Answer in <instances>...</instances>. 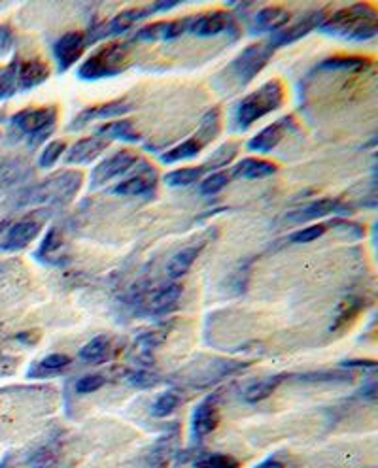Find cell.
I'll return each instance as SVG.
<instances>
[{
    "mask_svg": "<svg viewBox=\"0 0 378 468\" xmlns=\"http://www.w3.org/2000/svg\"><path fill=\"white\" fill-rule=\"evenodd\" d=\"M65 150H67V144H65V142H59V140L49 142V144L44 147V152L40 153V161H38V163H40L42 168H51V166L55 165L57 161L62 157Z\"/></svg>",
    "mask_w": 378,
    "mask_h": 468,
    "instance_id": "38",
    "label": "cell"
},
{
    "mask_svg": "<svg viewBox=\"0 0 378 468\" xmlns=\"http://www.w3.org/2000/svg\"><path fill=\"white\" fill-rule=\"evenodd\" d=\"M203 174H205L203 166H187V168H180V170L166 174L165 183L171 187H187L200 181Z\"/></svg>",
    "mask_w": 378,
    "mask_h": 468,
    "instance_id": "30",
    "label": "cell"
},
{
    "mask_svg": "<svg viewBox=\"0 0 378 468\" xmlns=\"http://www.w3.org/2000/svg\"><path fill=\"white\" fill-rule=\"evenodd\" d=\"M278 170V166L265 159H242L239 165L233 168V176L239 179H263L273 176Z\"/></svg>",
    "mask_w": 378,
    "mask_h": 468,
    "instance_id": "22",
    "label": "cell"
},
{
    "mask_svg": "<svg viewBox=\"0 0 378 468\" xmlns=\"http://www.w3.org/2000/svg\"><path fill=\"white\" fill-rule=\"evenodd\" d=\"M220 110H210L207 114V116L203 117V121H200L199 125V131H197V134H195V140L199 142L203 147L210 142V140H214V138L218 136V132H220Z\"/></svg>",
    "mask_w": 378,
    "mask_h": 468,
    "instance_id": "29",
    "label": "cell"
},
{
    "mask_svg": "<svg viewBox=\"0 0 378 468\" xmlns=\"http://www.w3.org/2000/svg\"><path fill=\"white\" fill-rule=\"evenodd\" d=\"M237 153H239V145L234 142H227L212 153V157L203 165V170L207 172V170H214V168H223L237 157Z\"/></svg>",
    "mask_w": 378,
    "mask_h": 468,
    "instance_id": "33",
    "label": "cell"
},
{
    "mask_svg": "<svg viewBox=\"0 0 378 468\" xmlns=\"http://www.w3.org/2000/svg\"><path fill=\"white\" fill-rule=\"evenodd\" d=\"M320 30L343 40H371L378 33L377 10L369 4H352L338 10L331 17H325L320 25Z\"/></svg>",
    "mask_w": 378,
    "mask_h": 468,
    "instance_id": "1",
    "label": "cell"
},
{
    "mask_svg": "<svg viewBox=\"0 0 378 468\" xmlns=\"http://www.w3.org/2000/svg\"><path fill=\"white\" fill-rule=\"evenodd\" d=\"M155 186V170L148 168L146 174H137L129 179L119 181L116 187H112V193L121 197H144Z\"/></svg>",
    "mask_w": 378,
    "mask_h": 468,
    "instance_id": "21",
    "label": "cell"
},
{
    "mask_svg": "<svg viewBox=\"0 0 378 468\" xmlns=\"http://www.w3.org/2000/svg\"><path fill=\"white\" fill-rule=\"evenodd\" d=\"M371 62L361 57H333L322 62V69H343V70H365Z\"/></svg>",
    "mask_w": 378,
    "mask_h": 468,
    "instance_id": "35",
    "label": "cell"
},
{
    "mask_svg": "<svg viewBox=\"0 0 378 468\" xmlns=\"http://www.w3.org/2000/svg\"><path fill=\"white\" fill-rule=\"evenodd\" d=\"M15 69H17V87H19V91L33 89L49 78V66L38 59L15 62Z\"/></svg>",
    "mask_w": 378,
    "mask_h": 468,
    "instance_id": "18",
    "label": "cell"
},
{
    "mask_svg": "<svg viewBox=\"0 0 378 468\" xmlns=\"http://www.w3.org/2000/svg\"><path fill=\"white\" fill-rule=\"evenodd\" d=\"M189 21L191 17L186 19H176V21H155L150 23L146 27L138 28L135 40L140 42H155V40H174L184 33H187L189 28Z\"/></svg>",
    "mask_w": 378,
    "mask_h": 468,
    "instance_id": "11",
    "label": "cell"
},
{
    "mask_svg": "<svg viewBox=\"0 0 378 468\" xmlns=\"http://www.w3.org/2000/svg\"><path fill=\"white\" fill-rule=\"evenodd\" d=\"M203 150V145L195 140V138H189L186 140L184 144L176 145V147H172L165 155H161V161L166 163V165H171V163H178V161H184V159H191L197 157Z\"/></svg>",
    "mask_w": 378,
    "mask_h": 468,
    "instance_id": "31",
    "label": "cell"
},
{
    "mask_svg": "<svg viewBox=\"0 0 378 468\" xmlns=\"http://www.w3.org/2000/svg\"><path fill=\"white\" fill-rule=\"evenodd\" d=\"M180 404L178 395H174V393H163V395H159V399L155 400V404L151 408V412L155 417H166L169 413H172Z\"/></svg>",
    "mask_w": 378,
    "mask_h": 468,
    "instance_id": "37",
    "label": "cell"
},
{
    "mask_svg": "<svg viewBox=\"0 0 378 468\" xmlns=\"http://www.w3.org/2000/svg\"><path fill=\"white\" fill-rule=\"evenodd\" d=\"M227 183H229V174L216 172L212 176H208L207 179H203L199 189L203 195H216L220 193L221 189H225Z\"/></svg>",
    "mask_w": 378,
    "mask_h": 468,
    "instance_id": "39",
    "label": "cell"
},
{
    "mask_svg": "<svg viewBox=\"0 0 378 468\" xmlns=\"http://www.w3.org/2000/svg\"><path fill=\"white\" fill-rule=\"evenodd\" d=\"M85 48H87V38L80 30H70L59 36L53 44V55L59 70L67 72L70 66H74L76 62L82 59Z\"/></svg>",
    "mask_w": 378,
    "mask_h": 468,
    "instance_id": "8",
    "label": "cell"
},
{
    "mask_svg": "<svg viewBox=\"0 0 378 468\" xmlns=\"http://www.w3.org/2000/svg\"><path fill=\"white\" fill-rule=\"evenodd\" d=\"M291 19L289 10L282 6H267L259 10L250 23V35H265V33H278L282 30Z\"/></svg>",
    "mask_w": 378,
    "mask_h": 468,
    "instance_id": "12",
    "label": "cell"
},
{
    "mask_svg": "<svg viewBox=\"0 0 378 468\" xmlns=\"http://www.w3.org/2000/svg\"><path fill=\"white\" fill-rule=\"evenodd\" d=\"M218 423H220V413H218V408H216L212 399L200 402L199 406L195 408L191 425L193 434H195L197 438H203V436H207L208 433H212L214 429L218 427Z\"/></svg>",
    "mask_w": 378,
    "mask_h": 468,
    "instance_id": "20",
    "label": "cell"
},
{
    "mask_svg": "<svg viewBox=\"0 0 378 468\" xmlns=\"http://www.w3.org/2000/svg\"><path fill=\"white\" fill-rule=\"evenodd\" d=\"M17 91H19V87H17V69H15L14 62L10 66L0 69V100L14 97Z\"/></svg>",
    "mask_w": 378,
    "mask_h": 468,
    "instance_id": "34",
    "label": "cell"
},
{
    "mask_svg": "<svg viewBox=\"0 0 378 468\" xmlns=\"http://www.w3.org/2000/svg\"><path fill=\"white\" fill-rule=\"evenodd\" d=\"M239 461L233 459L231 455H205L199 461H195V468H239Z\"/></svg>",
    "mask_w": 378,
    "mask_h": 468,
    "instance_id": "36",
    "label": "cell"
},
{
    "mask_svg": "<svg viewBox=\"0 0 378 468\" xmlns=\"http://www.w3.org/2000/svg\"><path fill=\"white\" fill-rule=\"evenodd\" d=\"M284 98H286V87L280 80H270V82L263 83L259 89L250 93L239 102L237 116H234L237 127L241 131L250 129L261 117L278 110L284 104Z\"/></svg>",
    "mask_w": 378,
    "mask_h": 468,
    "instance_id": "2",
    "label": "cell"
},
{
    "mask_svg": "<svg viewBox=\"0 0 378 468\" xmlns=\"http://www.w3.org/2000/svg\"><path fill=\"white\" fill-rule=\"evenodd\" d=\"M255 468H284V465L278 459H267V461H263L261 465H257Z\"/></svg>",
    "mask_w": 378,
    "mask_h": 468,
    "instance_id": "46",
    "label": "cell"
},
{
    "mask_svg": "<svg viewBox=\"0 0 378 468\" xmlns=\"http://www.w3.org/2000/svg\"><path fill=\"white\" fill-rule=\"evenodd\" d=\"M135 163H138V155L131 152V150L116 152L112 157L104 159L103 163H98L93 168V172H91V187H101L104 183H108L117 176L131 170V166Z\"/></svg>",
    "mask_w": 378,
    "mask_h": 468,
    "instance_id": "7",
    "label": "cell"
},
{
    "mask_svg": "<svg viewBox=\"0 0 378 468\" xmlns=\"http://www.w3.org/2000/svg\"><path fill=\"white\" fill-rule=\"evenodd\" d=\"M273 55H275V48L268 42L252 44L234 57L225 72H229V76H231L229 80L234 82V87H244L267 66V62L270 61Z\"/></svg>",
    "mask_w": 378,
    "mask_h": 468,
    "instance_id": "5",
    "label": "cell"
},
{
    "mask_svg": "<svg viewBox=\"0 0 378 468\" xmlns=\"http://www.w3.org/2000/svg\"><path fill=\"white\" fill-rule=\"evenodd\" d=\"M106 147H108V140H104V138H83L80 142H76L67 152L65 161L69 165H85V163H91L93 159L98 157Z\"/></svg>",
    "mask_w": 378,
    "mask_h": 468,
    "instance_id": "16",
    "label": "cell"
},
{
    "mask_svg": "<svg viewBox=\"0 0 378 468\" xmlns=\"http://www.w3.org/2000/svg\"><path fill=\"white\" fill-rule=\"evenodd\" d=\"M157 384V378L150 372H137L131 376V386L135 387H151Z\"/></svg>",
    "mask_w": 378,
    "mask_h": 468,
    "instance_id": "45",
    "label": "cell"
},
{
    "mask_svg": "<svg viewBox=\"0 0 378 468\" xmlns=\"http://www.w3.org/2000/svg\"><path fill=\"white\" fill-rule=\"evenodd\" d=\"M325 19V12L323 10H316V12H310L304 17L297 21L295 25H291V27H284L282 30H278L270 38V46L273 48H280V46H286V44H293V42L301 40L304 36L312 33L314 28H318Z\"/></svg>",
    "mask_w": 378,
    "mask_h": 468,
    "instance_id": "9",
    "label": "cell"
},
{
    "mask_svg": "<svg viewBox=\"0 0 378 468\" xmlns=\"http://www.w3.org/2000/svg\"><path fill=\"white\" fill-rule=\"evenodd\" d=\"M150 14H151L150 8H129V10H123V12L117 14L108 25H104V27L98 28L96 35L91 36L87 42L96 40V38H104V36L121 35L125 30H129L135 23H138L140 19H144V17H148Z\"/></svg>",
    "mask_w": 378,
    "mask_h": 468,
    "instance_id": "15",
    "label": "cell"
},
{
    "mask_svg": "<svg viewBox=\"0 0 378 468\" xmlns=\"http://www.w3.org/2000/svg\"><path fill=\"white\" fill-rule=\"evenodd\" d=\"M82 186V174L65 170V172L53 174L51 178L42 181L33 189H28L23 195L25 199L21 200L23 204H35V202H57V204H67L74 199L78 189Z\"/></svg>",
    "mask_w": 378,
    "mask_h": 468,
    "instance_id": "4",
    "label": "cell"
},
{
    "mask_svg": "<svg viewBox=\"0 0 378 468\" xmlns=\"http://www.w3.org/2000/svg\"><path fill=\"white\" fill-rule=\"evenodd\" d=\"M325 231H327L325 225H310V227L297 231V233L291 236V242H295V244H309V242L318 240Z\"/></svg>",
    "mask_w": 378,
    "mask_h": 468,
    "instance_id": "40",
    "label": "cell"
},
{
    "mask_svg": "<svg viewBox=\"0 0 378 468\" xmlns=\"http://www.w3.org/2000/svg\"><path fill=\"white\" fill-rule=\"evenodd\" d=\"M103 386H104L103 376L93 374V376H83L82 379H78V384H76V391L80 393V395H87V393L98 391Z\"/></svg>",
    "mask_w": 378,
    "mask_h": 468,
    "instance_id": "41",
    "label": "cell"
},
{
    "mask_svg": "<svg viewBox=\"0 0 378 468\" xmlns=\"http://www.w3.org/2000/svg\"><path fill=\"white\" fill-rule=\"evenodd\" d=\"M129 53L131 46L125 42H110L106 46H101L85 59V62H82V66L78 69V78L96 82L117 76L129 66Z\"/></svg>",
    "mask_w": 378,
    "mask_h": 468,
    "instance_id": "3",
    "label": "cell"
},
{
    "mask_svg": "<svg viewBox=\"0 0 378 468\" xmlns=\"http://www.w3.org/2000/svg\"><path fill=\"white\" fill-rule=\"evenodd\" d=\"M70 365V359L62 353H53L42 359L40 363H36L33 370H28V378H49L55 376L61 370H65Z\"/></svg>",
    "mask_w": 378,
    "mask_h": 468,
    "instance_id": "25",
    "label": "cell"
},
{
    "mask_svg": "<svg viewBox=\"0 0 378 468\" xmlns=\"http://www.w3.org/2000/svg\"><path fill=\"white\" fill-rule=\"evenodd\" d=\"M59 248H61V238H59V234H57L55 228H51L48 233V236H46L44 242H42L40 253H51V251H55V249Z\"/></svg>",
    "mask_w": 378,
    "mask_h": 468,
    "instance_id": "44",
    "label": "cell"
},
{
    "mask_svg": "<svg viewBox=\"0 0 378 468\" xmlns=\"http://www.w3.org/2000/svg\"><path fill=\"white\" fill-rule=\"evenodd\" d=\"M350 215V208H346L343 202H338L335 199H322L316 202H310L309 206H304L299 210L295 215H291L289 219L297 221H312L318 217H325V215Z\"/></svg>",
    "mask_w": 378,
    "mask_h": 468,
    "instance_id": "17",
    "label": "cell"
},
{
    "mask_svg": "<svg viewBox=\"0 0 378 468\" xmlns=\"http://www.w3.org/2000/svg\"><path fill=\"white\" fill-rule=\"evenodd\" d=\"M96 136L98 138H110V140H125V142H138L140 140V134L135 131L131 121L127 119H121V121H114V123L103 125L98 131H96Z\"/></svg>",
    "mask_w": 378,
    "mask_h": 468,
    "instance_id": "24",
    "label": "cell"
},
{
    "mask_svg": "<svg viewBox=\"0 0 378 468\" xmlns=\"http://www.w3.org/2000/svg\"><path fill=\"white\" fill-rule=\"evenodd\" d=\"M42 221H38L36 217H25V219L17 221L14 223L10 231H8L6 238L0 244V249L4 251H17V249H23L27 244L35 240L36 234L40 233Z\"/></svg>",
    "mask_w": 378,
    "mask_h": 468,
    "instance_id": "13",
    "label": "cell"
},
{
    "mask_svg": "<svg viewBox=\"0 0 378 468\" xmlns=\"http://www.w3.org/2000/svg\"><path fill=\"white\" fill-rule=\"evenodd\" d=\"M57 116H59V111L55 106H44V108H35V110L28 108V110L17 111L12 117V123L23 134L33 138V145H36L55 131Z\"/></svg>",
    "mask_w": 378,
    "mask_h": 468,
    "instance_id": "6",
    "label": "cell"
},
{
    "mask_svg": "<svg viewBox=\"0 0 378 468\" xmlns=\"http://www.w3.org/2000/svg\"><path fill=\"white\" fill-rule=\"evenodd\" d=\"M108 350H110V340L106 336H95L80 350V359L89 365H98L106 359Z\"/></svg>",
    "mask_w": 378,
    "mask_h": 468,
    "instance_id": "27",
    "label": "cell"
},
{
    "mask_svg": "<svg viewBox=\"0 0 378 468\" xmlns=\"http://www.w3.org/2000/svg\"><path fill=\"white\" fill-rule=\"evenodd\" d=\"M200 249H203V246H189V248H184L182 251L174 255L171 262L166 264V274H169V278L176 280V278H182L184 274H187L189 269L193 267V262L197 261Z\"/></svg>",
    "mask_w": 378,
    "mask_h": 468,
    "instance_id": "23",
    "label": "cell"
},
{
    "mask_svg": "<svg viewBox=\"0 0 378 468\" xmlns=\"http://www.w3.org/2000/svg\"><path fill=\"white\" fill-rule=\"evenodd\" d=\"M28 172H31L28 166L19 159L4 161L0 165V186H14L17 181H23L28 176Z\"/></svg>",
    "mask_w": 378,
    "mask_h": 468,
    "instance_id": "28",
    "label": "cell"
},
{
    "mask_svg": "<svg viewBox=\"0 0 378 468\" xmlns=\"http://www.w3.org/2000/svg\"><path fill=\"white\" fill-rule=\"evenodd\" d=\"M229 21H231L229 14L221 12V10H214V12H208V14L191 17L187 33L199 36V38L218 36V35H221L227 27H229Z\"/></svg>",
    "mask_w": 378,
    "mask_h": 468,
    "instance_id": "14",
    "label": "cell"
},
{
    "mask_svg": "<svg viewBox=\"0 0 378 468\" xmlns=\"http://www.w3.org/2000/svg\"><path fill=\"white\" fill-rule=\"evenodd\" d=\"M57 462V455L51 449H40L38 453L33 455L28 461L31 468H53Z\"/></svg>",
    "mask_w": 378,
    "mask_h": 468,
    "instance_id": "42",
    "label": "cell"
},
{
    "mask_svg": "<svg viewBox=\"0 0 378 468\" xmlns=\"http://www.w3.org/2000/svg\"><path fill=\"white\" fill-rule=\"evenodd\" d=\"M131 110L132 106L127 100H112V102L98 104V106H89V108H85V110H82L74 117L70 129L72 131L83 129V127H87L93 121H98V119H114V117L129 114Z\"/></svg>",
    "mask_w": 378,
    "mask_h": 468,
    "instance_id": "10",
    "label": "cell"
},
{
    "mask_svg": "<svg viewBox=\"0 0 378 468\" xmlns=\"http://www.w3.org/2000/svg\"><path fill=\"white\" fill-rule=\"evenodd\" d=\"M180 296H182V287L176 285V283H172L169 287H163L157 295L153 296V300L150 304V310L153 314H166L172 308H176Z\"/></svg>",
    "mask_w": 378,
    "mask_h": 468,
    "instance_id": "26",
    "label": "cell"
},
{
    "mask_svg": "<svg viewBox=\"0 0 378 468\" xmlns=\"http://www.w3.org/2000/svg\"><path fill=\"white\" fill-rule=\"evenodd\" d=\"M346 366H369V368H372L375 366V363L372 361H350V363H344Z\"/></svg>",
    "mask_w": 378,
    "mask_h": 468,
    "instance_id": "47",
    "label": "cell"
},
{
    "mask_svg": "<svg viewBox=\"0 0 378 468\" xmlns=\"http://www.w3.org/2000/svg\"><path fill=\"white\" fill-rule=\"evenodd\" d=\"M286 123H288V117H284L282 121H276V123L265 127L261 132H257V134L248 142V150H252V152L257 153L273 152L276 145L280 144V140L284 138Z\"/></svg>",
    "mask_w": 378,
    "mask_h": 468,
    "instance_id": "19",
    "label": "cell"
},
{
    "mask_svg": "<svg viewBox=\"0 0 378 468\" xmlns=\"http://www.w3.org/2000/svg\"><path fill=\"white\" fill-rule=\"evenodd\" d=\"M14 46V30L10 25H0V57L6 55Z\"/></svg>",
    "mask_w": 378,
    "mask_h": 468,
    "instance_id": "43",
    "label": "cell"
},
{
    "mask_svg": "<svg viewBox=\"0 0 378 468\" xmlns=\"http://www.w3.org/2000/svg\"><path fill=\"white\" fill-rule=\"evenodd\" d=\"M280 381H282L280 376H273V378L257 381V384H254L252 387H248L246 393H244V399H246V402H252V404H254V402H259V400H265L267 397H270V395L275 393L276 387L280 386Z\"/></svg>",
    "mask_w": 378,
    "mask_h": 468,
    "instance_id": "32",
    "label": "cell"
}]
</instances>
